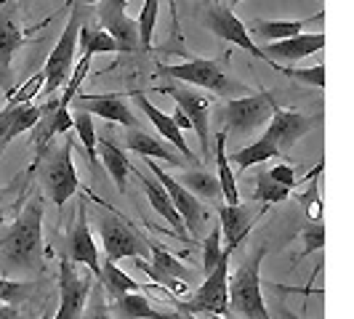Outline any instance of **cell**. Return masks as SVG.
Wrapping results in <instances>:
<instances>
[{
  "instance_id": "7c38bea8",
  "label": "cell",
  "mask_w": 354,
  "mask_h": 319,
  "mask_svg": "<svg viewBox=\"0 0 354 319\" xmlns=\"http://www.w3.org/2000/svg\"><path fill=\"white\" fill-rule=\"evenodd\" d=\"M160 93H165L176 102V109H181L184 117L192 123L200 149L208 155V149H211V120H208L211 117V96H205V90L178 88V86H162Z\"/></svg>"
},
{
  "instance_id": "8d00e7d4",
  "label": "cell",
  "mask_w": 354,
  "mask_h": 319,
  "mask_svg": "<svg viewBox=\"0 0 354 319\" xmlns=\"http://www.w3.org/2000/svg\"><path fill=\"white\" fill-rule=\"evenodd\" d=\"M221 253H224V242H221V226H218V224H213V229L208 231V237H205V242H203V269H205V274L211 271L213 266L218 264Z\"/></svg>"
},
{
  "instance_id": "7402d4cb",
  "label": "cell",
  "mask_w": 354,
  "mask_h": 319,
  "mask_svg": "<svg viewBox=\"0 0 354 319\" xmlns=\"http://www.w3.org/2000/svg\"><path fill=\"white\" fill-rule=\"evenodd\" d=\"M27 43V30L19 21L17 8H0V80L11 75L17 51Z\"/></svg>"
},
{
  "instance_id": "f1b7e54d",
  "label": "cell",
  "mask_w": 354,
  "mask_h": 319,
  "mask_svg": "<svg viewBox=\"0 0 354 319\" xmlns=\"http://www.w3.org/2000/svg\"><path fill=\"white\" fill-rule=\"evenodd\" d=\"M99 282H102V287H104V296L109 298V301L118 298V296H125V293H133V290L142 287V284L133 282V280L125 274L123 269L118 266V261H109V258L102 264V277H99Z\"/></svg>"
},
{
  "instance_id": "4316f807",
  "label": "cell",
  "mask_w": 354,
  "mask_h": 319,
  "mask_svg": "<svg viewBox=\"0 0 354 319\" xmlns=\"http://www.w3.org/2000/svg\"><path fill=\"white\" fill-rule=\"evenodd\" d=\"M178 184L187 189V192H192L197 200H221V186H218V176H213L208 171H184L181 176L176 178Z\"/></svg>"
},
{
  "instance_id": "1f68e13d",
  "label": "cell",
  "mask_w": 354,
  "mask_h": 319,
  "mask_svg": "<svg viewBox=\"0 0 354 319\" xmlns=\"http://www.w3.org/2000/svg\"><path fill=\"white\" fill-rule=\"evenodd\" d=\"M72 130L77 133V139L86 149V157H88L91 168H96V125L88 112H80V109H72Z\"/></svg>"
},
{
  "instance_id": "ee69618b",
  "label": "cell",
  "mask_w": 354,
  "mask_h": 319,
  "mask_svg": "<svg viewBox=\"0 0 354 319\" xmlns=\"http://www.w3.org/2000/svg\"><path fill=\"white\" fill-rule=\"evenodd\" d=\"M171 117H174V123H176L178 128H181V130H192V123H189V120L184 117V112H181V109H176V112H174Z\"/></svg>"
},
{
  "instance_id": "5bb4252c",
  "label": "cell",
  "mask_w": 354,
  "mask_h": 319,
  "mask_svg": "<svg viewBox=\"0 0 354 319\" xmlns=\"http://www.w3.org/2000/svg\"><path fill=\"white\" fill-rule=\"evenodd\" d=\"M91 277L75 271V266L62 258L59 264V306L51 319H80L83 306L88 301L91 293Z\"/></svg>"
},
{
  "instance_id": "bcb514c9",
  "label": "cell",
  "mask_w": 354,
  "mask_h": 319,
  "mask_svg": "<svg viewBox=\"0 0 354 319\" xmlns=\"http://www.w3.org/2000/svg\"><path fill=\"white\" fill-rule=\"evenodd\" d=\"M168 8H171V17H174V27H178V11H176V0H168Z\"/></svg>"
},
{
  "instance_id": "8992f818",
  "label": "cell",
  "mask_w": 354,
  "mask_h": 319,
  "mask_svg": "<svg viewBox=\"0 0 354 319\" xmlns=\"http://www.w3.org/2000/svg\"><path fill=\"white\" fill-rule=\"evenodd\" d=\"M274 104L277 102L269 90L245 93L240 99H227V104L218 109V117L224 123V133H234V136L256 133L261 125L269 123Z\"/></svg>"
},
{
  "instance_id": "30bf717a",
  "label": "cell",
  "mask_w": 354,
  "mask_h": 319,
  "mask_svg": "<svg viewBox=\"0 0 354 319\" xmlns=\"http://www.w3.org/2000/svg\"><path fill=\"white\" fill-rule=\"evenodd\" d=\"M147 171L152 173V176L160 181V186L168 192L171 197V202H174V208L178 211V215L184 218V226H187V234L189 237H200V231H203V224L208 221V208L197 200L192 192H187L181 184H178L174 176H168L162 168H160L158 162H152V160H147Z\"/></svg>"
},
{
  "instance_id": "52a82bcc",
  "label": "cell",
  "mask_w": 354,
  "mask_h": 319,
  "mask_svg": "<svg viewBox=\"0 0 354 319\" xmlns=\"http://www.w3.org/2000/svg\"><path fill=\"white\" fill-rule=\"evenodd\" d=\"M232 253L224 250L218 264L205 274V282L197 287L189 301H176L178 311L187 314H230V296H227V280H230Z\"/></svg>"
},
{
  "instance_id": "836d02e7",
  "label": "cell",
  "mask_w": 354,
  "mask_h": 319,
  "mask_svg": "<svg viewBox=\"0 0 354 319\" xmlns=\"http://www.w3.org/2000/svg\"><path fill=\"white\" fill-rule=\"evenodd\" d=\"M288 197H290V189L283 186V184H277L266 171H261V173L256 176V189H253V200H256V202L277 205V202H285Z\"/></svg>"
},
{
  "instance_id": "2e32d148",
  "label": "cell",
  "mask_w": 354,
  "mask_h": 319,
  "mask_svg": "<svg viewBox=\"0 0 354 319\" xmlns=\"http://www.w3.org/2000/svg\"><path fill=\"white\" fill-rule=\"evenodd\" d=\"M149 253H152V264H147L144 258H133L136 269H142L144 274H149L152 282H158L160 287H165V290H171L176 296H184L189 290V284L184 280V277H189V269L181 264L178 258H174L158 242H149Z\"/></svg>"
},
{
  "instance_id": "7dc6e473",
  "label": "cell",
  "mask_w": 354,
  "mask_h": 319,
  "mask_svg": "<svg viewBox=\"0 0 354 319\" xmlns=\"http://www.w3.org/2000/svg\"><path fill=\"white\" fill-rule=\"evenodd\" d=\"M53 317V309H46L43 314H40V319H51Z\"/></svg>"
},
{
  "instance_id": "603a6c76",
  "label": "cell",
  "mask_w": 354,
  "mask_h": 319,
  "mask_svg": "<svg viewBox=\"0 0 354 319\" xmlns=\"http://www.w3.org/2000/svg\"><path fill=\"white\" fill-rule=\"evenodd\" d=\"M123 144H125V149H131V152H136V155L162 160V162H171V165H181V157H178L176 146H171L165 139H160L158 133L144 130L142 125L128 128V133L123 136Z\"/></svg>"
},
{
  "instance_id": "4fadbf2b",
  "label": "cell",
  "mask_w": 354,
  "mask_h": 319,
  "mask_svg": "<svg viewBox=\"0 0 354 319\" xmlns=\"http://www.w3.org/2000/svg\"><path fill=\"white\" fill-rule=\"evenodd\" d=\"M64 258H67L70 264L88 266V271L96 277V280L102 277L99 248H96V240H93V234H91L86 202H80V205H77L75 221H72L70 231H67V240H64Z\"/></svg>"
},
{
  "instance_id": "60d3db41",
  "label": "cell",
  "mask_w": 354,
  "mask_h": 319,
  "mask_svg": "<svg viewBox=\"0 0 354 319\" xmlns=\"http://www.w3.org/2000/svg\"><path fill=\"white\" fill-rule=\"evenodd\" d=\"M14 115H17V104H8L0 109V155L6 152V146L17 139L14 133Z\"/></svg>"
},
{
  "instance_id": "8fae6325",
  "label": "cell",
  "mask_w": 354,
  "mask_h": 319,
  "mask_svg": "<svg viewBox=\"0 0 354 319\" xmlns=\"http://www.w3.org/2000/svg\"><path fill=\"white\" fill-rule=\"evenodd\" d=\"M203 24H205V27H208V30H211L218 40H227V43H232V46H237V48L248 51L253 59H261V61H266L264 53H261V46L253 40V35L248 32V27H245L240 19L234 17V11H232L230 6L211 3V6L205 8Z\"/></svg>"
},
{
  "instance_id": "6da1fadb",
  "label": "cell",
  "mask_w": 354,
  "mask_h": 319,
  "mask_svg": "<svg viewBox=\"0 0 354 319\" xmlns=\"http://www.w3.org/2000/svg\"><path fill=\"white\" fill-rule=\"evenodd\" d=\"M43 269V202L27 200L14 224L0 234V274L3 277H35Z\"/></svg>"
},
{
  "instance_id": "d6986e66",
  "label": "cell",
  "mask_w": 354,
  "mask_h": 319,
  "mask_svg": "<svg viewBox=\"0 0 354 319\" xmlns=\"http://www.w3.org/2000/svg\"><path fill=\"white\" fill-rule=\"evenodd\" d=\"M259 218V211L253 205H218V226H221V242L224 250L234 253L237 245L248 237Z\"/></svg>"
},
{
  "instance_id": "f907efd6",
  "label": "cell",
  "mask_w": 354,
  "mask_h": 319,
  "mask_svg": "<svg viewBox=\"0 0 354 319\" xmlns=\"http://www.w3.org/2000/svg\"><path fill=\"white\" fill-rule=\"evenodd\" d=\"M83 3H86V6H96V3H99V0H83Z\"/></svg>"
},
{
  "instance_id": "ac0fdd59",
  "label": "cell",
  "mask_w": 354,
  "mask_h": 319,
  "mask_svg": "<svg viewBox=\"0 0 354 319\" xmlns=\"http://www.w3.org/2000/svg\"><path fill=\"white\" fill-rule=\"evenodd\" d=\"M325 48V35L322 32H299V35L283 37V40H272V43H264V59L269 64H277V61H301L306 56L317 53Z\"/></svg>"
},
{
  "instance_id": "f5cc1de1",
  "label": "cell",
  "mask_w": 354,
  "mask_h": 319,
  "mask_svg": "<svg viewBox=\"0 0 354 319\" xmlns=\"http://www.w3.org/2000/svg\"><path fill=\"white\" fill-rule=\"evenodd\" d=\"M230 3H232V6H237V3H243V0H230Z\"/></svg>"
},
{
  "instance_id": "c3c4849f",
  "label": "cell",
  "mask_w": 354,
  "mask_h": 319,
  "mask_svg": "<svg viewBox=\"0 0 354 319\" xmlns=\"http://www.w3.org/2000/svg\"><path fill=\"white\" fill-rule=\"evenodd\" d=\"M178 319H197L195 314H187V311H178Z\"/></svg>"
},
{
  "instance_id": "d6a6232c",
  "label": "cell",
  "mask_w": 354,
  "mask_h": 319,
  "mask_svg": "<svg viewBox=\"0 0 354 319\" xmlns=\"http://www.w3.org/2000/svg\"><path fill=\"white\" fill-rule=\"evenodd\" d=\"M160 0H144L142 11L136 17V30H139V48L152 51V35H155V24H158Z\"/></svg>"
},
{
  "instance_id": "e575fe53",
  "label": "cell",
  "mask_w": 354,
  "mask_h": 319,
  "mask_svg": "<svg viewBox=\"0 0 354 319\" xmlns=\"http://www.w3.org/2000/svg\"><path fill=\"white\" fill-rule=\"evenodd\" d=\"M35 296V282H21L11 277H0V303L8 306H21Z\"/></svg>"
},
{
  "instance_id": "5b68a950",
  "label": "cell",
  "mask_w": 354,
  "mask_h": 319,
  "mask_svg": "<svg viewBox=\"0 0 354 319\" xmlns=\"http://www.w3.org/2000/svg\"><path fill=\"white\" fill-rule=\"evenodd\" d=\"M86 21V11L80 6H72L70 21L64 24L62 37L56 40L51 56L46 59L43 64V75H46V83L40 96H53L56 90L62 88L70 77L72 67H75V56H77V32H80V24Z\"/></svg>"
},
{
  "instance_id": "e0dca14e",
  "label": "cell",
  "mask_w": 354,
  "mask_h": 319,
  "mask_svg": "<svg viewBox=\"0 0 354 319\" xmlns=\"http://www.w3.org/2000/svg\"><path fill=\"white\" fill-rule=\"evenodd\" d=\"M99 11V27L118 40L120 53L139 51L136 19L128 17V0H99L93 6Z\"/></svg>"
},
{
  "instance_id": "d590c367",
  "label": "cell",
  "mask_w": 354,
  "mask_h": 319,
  "mask_svg": "<svg viewBox=\"0 0 354 319\" xmlns=\"http://www.w3.org/2000/svg\"><path fill=\"white\" fill-rule=\"evenodd\" d=\"M277 72H283L285 77H290V80H299L304 86H309V88H325V67L317 64V67H309V70H299V67H283L280 61L277 64H272Z\"/></svg>"
},
{
  "instance_id": "f546056e",
  "label": "cell",
  "mask_w": 354,
  "mask_h": 319,
  "mask_svg": "<svg viewBox=\"0 0 354 319\" xmlns=\"http://www.w3.org/2000/svg\"><path fill=\"white\" fill-rule=\"evenodd\" d=\"M283 160L280 157V152H277V146L269 142L266 136L261 139H256L253 144H248L245 149H237L232 157H227L234 165V168H240V171H248L250 165H259V162H264V160Z\"/></svg>"
},
{
  "instance_id": "4dcf8cb0",
  "label": "cell",
  "mask_w": 354,
  "mask_h": 319,
  "mask_svg": "<svg viewBox=\"0 0 354 319\" xmlns=\"http://www.w3.org/2000/svg\"><path fill=\"white\" fill-rule=\"evenodd\" d=\"M77 40H80V53H88V56H96V53H120V46H118L115 37L104 32L102 27L91 30L86 21L80 24Z\"/></svg>"
},
{
  "instance_id": "ffe728a7",
  "label": "cell",
  "mask_w": 354,
  "mask_h": 319,
  "mask_svg": "<svg viewBox=\"0 0 354 319\" xmlns=\"http://www.w3.org/2000/svg\"><path fill=\"white\" fill-rule=\"evenodd\" d=\"M131 173L142 181L144 195H147V200H149V205H152V208L171 224V229L176 231V237L187 240V242H192V237L187 234V226H184V218L178 215V211L174 208V202H171V197H168V192L160 186L158 178L152 176L149 171H142V168H131Z\"/></svg>"
},
{
  "instance_id": "484cf974",
  "label": "cell",
  "mask_w": 354,
  "mask_h": 319,
  "mask_svg": "<svg viewBox=\"0 0 354 319\" xmlns=\"http://www.w3.org/2000/svg\"><path fill=\"white\" fill-rule=\"evenodd\" d=\"M312 21H322V11L315 14L312 19H293V21H256L253 24V35L261 43H272V40H283V37L299 35L304 32Z\"/></svg>"
},
{
  "instance_id": "83f0119b",
  "label": "cell",
  "mask_w": 354,
  "mask_h": 319,
  "mask_svg": "<svg viewBox=\"0 0 354 319\" xmlns=\"http://www.w3.org/2000/svg\"><path fill=\"white\" fill-rule=\"evenodd\" d=\"M227 133L221 130L216 136V165H218V186H221V197L227 200V205H237L240 202V189H237V181H234V173H232V165L227 160Z\"/></svg>"
},
{
  "instance_id": "7a4b0ae2",
  "label": "cell",
  "mask_w": 354,
  "mask_h": 319,
  "mask_svg": "<svg viewBox=\"0 0 354 319\" xmlns=\"http://www.w3.org/2000/svg\"><path fill=\"white\" fill-rule=\"evenodd\" d=\"M264 255L266 245L261 242L227 280L232 319H272L264 303V296H261V264H264Z\"/></svg>"
},
{
  "instance_id": "74e56055",
  "label": "cell",
  "mask_w": 354,
  "mask_h": 319,
  "mask_svg": "<svg viewBox=\"0 0 354 319\" xmlns=\"http://www.w3.org/2000/svg\"><path fill=\"white\" fill-rule=\"evenodd\" d=\"M80 319H112V314H109V306H106L104 290H99V284H96V287L91 284L88 301H86V306H83V314H80Z\"/></svg>"
},
{
  "instance_id": "f35d334b",
  "label": "cell",
  "mask_w": 354,
  "mask_h": 319,
  "mask_svg": "<svg viewBox=\"0 0 354 319\" xmlns=\"http://www.w3.org/2000/svg\"><path fill=\"white\" fill-rule=\"evenodd\" d=\"M43 83H46V75H43V70H40V72H35V75H32V77H30V80L17 90V93H11V96H8V102H11V104H30L35 96H40Z\"/></svg>"
},
{
  "instance_id": "cb8c5ba5",
  "label": "cell",
  "mask_w": 354,
  "mask_h": 319,
  "mask_svg": "<svg viewBox=\"0 0 354 319\" xmlns=\"http://www.w3.org/2000/svg\"><path fill=\"white\" fill-rule=\"evenodd\" d=\"M106 306H109L112 319H178V311L176 314L158 311V309L147 301L139 290L125 293V296H118V298H112V303H106Z\"/></svg>"
},
{
  "instance_id": "3957f363",
  "label": "cell",
  "mask_w": 354,
  "mask_h": 319,
  "mask_svg": "<svg viewBox=\"0 0 354 319\" xmlns=\"http://www.w3.org/2000/svg\"><path fill=\"white\" fill-rule=\"evenodd\" d=\"M230 56L232 53L227 51L218 59H189L184 64H160L158 72L168 80H178L218 96H240L245 93V86H240L230 75Z\"/></svg>"
},
{
  "instance_id": "277c9868",
  "label": "cell",
  "mask_w": 354,
  "mask_h": 319,
  "mask_svg": "<svg viewBox=\"0 0 354 319\" xmlns=\"http://www.w3.org/2000/svg\"><path fill=\"white\" fill-rule=\"evenodd\" d=\"M72 144L75 139L67 133L64 142L53 149H46V155L40 157L43 162H37V178L56 208H62L72 195H77V186H80V178L72 162Z\"/></svg>"
},
{
  "instance_id": "b9f144b4",
  "label": "cell",
  "mask_w": 354,
  "mask_h": 319,
  "mask_svg": "<svg viewBox=\"0 0 354 319\" xmlns=\"http://www.w3.org/2000/svg\"><path fill=\"white\" fill-rule=\"evenodd\" d=\"M322 171V165H317V171H315V176H309V189H306V195H301L299 200H301V205H304V211L309 213L312 218H319V195H317V173Z\"/></svg>"
},
{
  "instance_id": "f6af8a7d",
  "label": "cell",
  "mask_w": 354,
  "mask_h": 319,
  "mask_svg": "<svg viewBox=\"0 0 354 319\" xmlns=\"http://www.w3.org/2000/svg\"><path fill=\"white\" fill-rule=\"evenodd\" d=\"M0 319H19V309L17 306H0Z\"/></svg>"
},
{
  "instance_id": "ba28073f",
  "label": "cell",
  "mask_w": 354,
  "mask_h": 319,
  "mask_svg": "<svg viewBox=\"0 0 354 319\" xmlns=\"http://www.w3.org/2000/svg\"><path fill=\"white\" fill-rule=\"evenodd\" d=\"M102 202V200H99ZM104 205V202H102ZM99 237L109 261H123V258H144L149 242L144 240L136 229L128 226V221L120 218V213L109 211L104 205V211L99 213Z\"/></svg>"
},
{
  "instance_id": "9c48e42d",
  "label": "cell",
  "mask_w": 354,
  "mask_h": 319,
  "mask_svg": "<svg viewBox=\"0 0 354 319\" xmlns=\"http://www.w3.org/2000/svg\"><path fill=\"white\" fill-rule=\"evenodd\" d=\"M319 123H322L319 115L312 117V115H304L299 109H283V106L274 104L272 117H269V128L264 130V136L277 146L280 157L288 160L290 149L301 142L306 133H312Z\"/></svg>"
},
{
  "instance_id": "816d5d0a",
  "label": "cell",
  "mask_w": 354,
  "mask_h": 319,
  "mask_svg": "<svg viewBox=\"0 0 354 319\" xmlns=\"http://www.w3.org/2000/svg\"><path fill=\"white\" fill-rule=\"evenodd\" d=\"M6 195H8V189H0V200H3Z\"/></svg>"
},
{
  "instance_id": "44dd1931",
  "label": "cell",
  "mask_w": 354,
  "mask_h": 319,
  "mask_svg": "<svg viewBox=\"0 0 354 319\" xmlns=\"http://www.w3.org/2000/svg\"><path fill=\"white\" fill-rule=\"evenodd\" d=\"M133 102H136V106H139L144 115L149 117V123L155 125V130H158L160 139H165L171 146H176L178 152L187 157V162H197L195 152L189 149V144H187V139H184V130L174 123V117H171V115H165L160 106L152 104V102H149L144 93H136V96H133Z\"/></svg>"
},
{
  "instance_id": "9a60e30c",
  "label": "cell",
  "mask_w": 354,
  "mask_h": 319,
  "mask_svg": "<svg viewBox=\"0 0 354 319\" xmlns=\"http://www.w3.org/2000/svg\"><path fill=\"white\" fill-rule=\"evenodd\" d=\"M70 109H80V112H88L91 117H102L109 123H120L125 128H133L139 125V117L133 115L131 102L125 93H75L70 102Z\"/></svg>"
},
{
  "instance_id": "d4e9b609",
  "label": "cell",
  "mask_w": 354,
  "mask_h": 319,
  "mask_svg": "<svg viewBox=\"0 0 354 319\" xmlns=\"http://www.w3.org/2000/svg\"><path fill=\"white\" fill-rule=\"evenodd\" d=\"M96 146H99V155H102V162H104L106 173L115 181V186L125 192L128 186V176H131V160L120 149V144H115L112 139H99L96 136Z\"/></svg>"
},
{
  "instance_id": "7bdbcfd3",
  "label": "cell",
  "mask_w": 354,
  "mask_h": 319,
  "mask_svg": "<svg viewBox=\"0 0 354 319\" xmlns=\"http://www.w3.org/2000/svg\"><path fill=\"white\" fill-rule=\"evenodd\" d=\"M269 176L274 178L277 184H283V186H288V189H293L296 186V171L288 165V162H280V165H274V168H269L266 171Z\"/></svg>"
},
{
  "instance_id": "681fc988",
  "label": "cell",
  "mask_w": 354,
  "mask_h": 319,
  "mask_svg": "<svg viewBox=\"0 0 354 319\" xmlns=\"http://www.w3.org/2000/svg\"><path fill=\"white\" fill-rule=\"evenodd\" d=\"M211 319H232L230 314H211Z\"/></svg>"
},
{
  "instance_id": "ab89813d",
  "label": "cell",
  "mask_w": 354,
  "mask_h": 319,
  "mask_svg": "<svg viewBox=\"0 0 354 319\" xmlns=\"http://www.w3.org/2000/svg\"><path fill=\"white\" fill-rule=\"evenodd\" d=\"M304 237V250H301V258L304 255H312V253H322L325 248V226L322 224H309L306 229L301 231Z\"/></svg>"
}]
</instances>
